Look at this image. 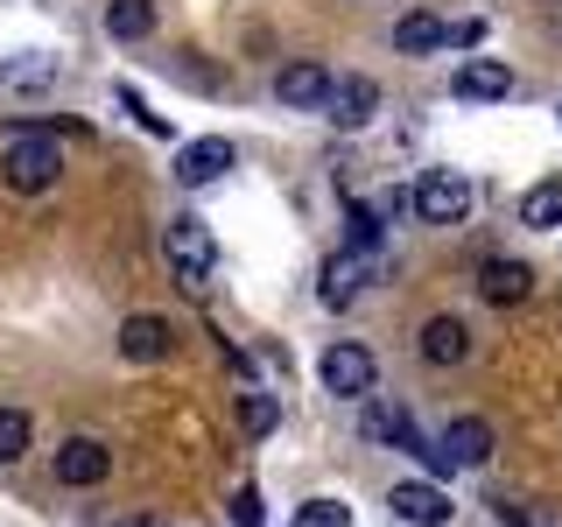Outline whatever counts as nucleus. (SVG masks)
<instances>
[{"mask_svg": "<svg viewBox=\"0 0 562 527\" xmlns=\"http://www.w3.org/2000/svg\"><path fill=\"white\" fill-rule=\"evenodd\" d=\"M64 176V148L49 127H14L8 148H0V183L14 190V198H43V190H57Z\"/></svg>", "mask_w": 562, "mask_h": 527, "instance_id": "obj_1", "label": "nucleus"}, {"mask_svg": "<svg viewBox=\"0 0 562 527\" xmlns=\"http://www.w3.org/2000/svg\"><path fill=\"white\" fill-rule=\"evenodd\" d=\"M316 380H324V394H338V401H366L380 386V359H373V345H359V338H338L316 359Z\"/></svg>", "mask_w": 562, "mask_h": 527, "instance_id": "obj_2", "label": "nucleus"}, {"mask_svg": "<svg viewBox=\"0 0 562 527\" xmlns=\"http://www.w3.org/2000/svg\"><path fill=\"white\" fill-rule=\"evenodd\" d=\"M359 429H366V444H386V450H401V457H415V464H429V471H443V457H436V444L415 429L408 415L394 408V401H366V415H359Z\"/></svg>", "mask_w": 562, "mask_h": 527, "instance_id": "obj_3", "label": "nucleus"}, {"mask_svg": "<svg viewBox=\"0 0 562 527\" xmlns=\"http://www.w3.org/2000/svg\"><path fill=\"white\" fill-rule=\"evenodd\" d=\"M415 218L422 225H464V211H471V183H464V176H457V169H429V176H422V183H415Z\"/></svg>", "mask_w": 562, "mask_h": 527, "instance_id": "obj_4", "label": "nucleus"}, {"mask_svg": "<svg viewBox=\"0 0 562 527\" xmlns=\"http://www.w3.org/2000/svg\"><path fill=\"white\" fill-rule=\"evenodd\" d=\"M330 70L316 64V57H295V64H281L274 70V99L281 105H295V113H324V99H330Z\"/></svg>", "mask_w": 562, "mask_h": 527, "instance_id": "obj_5", "label": "nucleus"}, {"mask_svg": "<svg viewBox=\"0 0 562 527\" xmlns=\"http://www.w3.org/2000/svg\"><path fill=\"white\" fill-rule=\"evenodd\" d=\"M169 351H176V324H169V316L134 310L127 324H120V359H127V366H155V359H169Z\"/></svg>", "mask_w": 562, "mask_h": 527, "instance_id": "obj_6", "label": "nucleus"}, {"mask_svg": "<svg viewBox=\"0 0 562 527\" xmlns=\"http://www.w3.org/2000/svg\"><path fill=\"white\" fill-rule=\"evenodd\" d=\"M436 457H443V471H479L492 457V422L485 415H457L443 436H436Z\"/></svg>", "mask_w": 562, "mask_h": 527, "instance_id": "obj_7", "label": "nucleus"}, {"mask_svg": "<svg viewBox=\"0 0 562 527\" xmlns=\"http://www.w3.org/2000/svg\"><path fill=\"white\" fill-rule=\"evenodd\" d=\"M49 471H57V485H99L105 479V471H113V450H105L99 444V436H64V450H57V464H49Z\"/></svg>", "mask_w": 562, "mask_h": 527, "instance_id": "obj_8", "label": "nucleus"}, {"mask_svg": "<svg viewBox=\"0 0 562 527\" xmlns=\"http://www.w3.org/2000/svg\"><path fill=\"white\" fill-rule=\"evenodd\" d=\"M386 506H394V520H408V527H443V520L457 514L450 492H443V485H429V479L394 485V492H386Z\"/></svg>", "mask_w": 562, "mask_h": 527, "instance_id": "obj_9", "label": "nucleus"}, {"mask_svg": "<svg viewBox=\"0 0 562 527\" xmlns=\"http://www.w3.org/2000/svg\"><path fill=\"white\" fill-rule=\"evenodd\" d=\"M324 113H330V127H345V134L373 127V113H380V85H373V78H338V85H330V99H324Z\"/></svg>", "mask_w": 562, "mask_h": 527, "instance_id": "obj_10", "label": "nucleus"}, {"mask_svg": "<svg viewBox=\"0 0 562 527\" xmlns=\"http://www.w3.org/2000/svg\"><path fill=\"white\" fill-rule=\"evenodd\" d=\"M479 295H485L492 310H514V303H527V295H535V268H527V260H514V254L485 260V268H479Z\"/></svg>", "mask_w": 562, "mask_h": 527, "instance_id": "obj_11", "label": "nucleus"}, {"mask_svg": "<svg viewBox=\"0 0 562 527\" xmlns=\"http://www.w3.org/2000/svg\"><path fill=\"white\" fill-rule=\"evenodd\" d=\"M225 169H233V141H218V134L190 141V148L176 155V183H183V190H204V183H218Z\"/></svg>", "mask_w": 562, "mask_h": 527, "instance_id": "obj_12", "label": "nucleus"}, {"mask_svg": "<svg viewBox=\"0 0 562 527\" xmlns=\"http://www.w3.org/2000/svg\"><path fill=\"white\" fill-rule=\"evenodd\" d=\"M450 92L464 99V105H492V99H506V92H514V70H506V64H492V57H471V64H457Z\"/></svg>", "mask_w": 562, "mask_h": 527, "instance_id": "obj_13", "label": "nucleus"}, {"mask_svg": "<svg viewBox=\"0 0 562 527\" xmlns=\"http://www.w3.org/2000/svg\"><path fill=\"white\" fill-rule=\"evenodd\" d=\"M415 351H422L429 366H464V359H471L464 316H429V324H422V338H415Z\"/></svg>", "mask_w": 562, "mask_h": 527, "instance_id": "obj_14", "label": "nucleus"}, {"mask_svg": "<svg viewBox=\"0 0 562 527\" xmlns=\"http://www.w3.org/2000/svg\"><path fill=\"white\" fill-rule=\"evenodd\" d=\"M162 246H169V268H204L211 274V260H218V254H211V233L198 218H169Z\"/></svg>", "mask_w": 562, "mask_h": 527, "instance_id": "obj_15", "label": "nucleus"}, {"mask_svg": "<svg viewBox=\"0 0 562 527\" xmlns=\"http://www.w3.org/2000/svg\"><path fill=\"white\" fill-rule=\"evenodd\" d=\"M359 281H366V254H330L324 260V281H316L324 310H345L351 295H359Z\"/></svg>", "mask_w": 562, "mask_h": 527, "instance_id": "obj_16", "label": "nucleus"}, {"mask_svg": "<svg viewBox=\"0 0 562 527\" xmlns=\"http://www.w3.org/2000/svg\"><path fill=\"white\" fill-rule=\"evenodd\" d=\"M443 43H450V29L436 22L429 8H422V14H401V22H394V49H401V57H429V49H443Z\"/></svg>", "mask_w": 562, "mask_h": 527, "instance_id": "obj_17", "label": "nucleus"}, {"mask_svg": "<svg viewBox=\"0 0 562 527\" xmlns=\"http://www.w3.org/2000/svg\"><path fill=\"white\" fill-rule=\"evenodd\" d=\"M155 29V0H105V35L113 43H140Z\"/></svg>", "mask_w": 562, "mask_h": 527, "instance_id": "obj_18", "label": "nucleus"}, {"mask_svg": "<svg viewBox=\"0 0 562 527\" xmlns=\"http://www.w3.org/2000/svg\"><path fill=\"white\" fill-rule=\"evenodd\" d=\"M274 422H281V401L268 394V386H246L239 394V429L260 444V436H274Z\"/></svg>", "mask_w": 562, "mask_h": 527, "instance_id": "obj_19", "label": "nucleus"}, {"mask_svg": "<svg viewBox=\"0 0 562 527\" xmlns=\"http://www.w3.org/2000/svg\"><path fill=\"white\" fill-rule=\"evenodd\" d=\"M520 218L535 225V233H541V225H562V176H549V183L527 190V198H520Z\"/></svg>", "mask_w": 562, "mask_h": 527, "instance_id": "obj_20", "label": "nucleus"}, {"mask_svg": "<svg viewBox=\"0 0 562 527\" xmlns=\"http://www.w3.org/2000/svg\"><path fill=\"white\" fill-rule=\"evenodd\" d=\"M29 436H35V422L22 408H0V464H14V457L29 450Z\"/></svg>", "mask_w": 562, "mask_h": 527, "instance_id": "obj_21", "label": "nucleus"}, {"mask_svg": "<svg viewBox=\"0 0 562 527\" xmlns=\"http://www.w3.org/2000/svg\"><path fill=\"white\" fill-rule=\"evenodd\" d=\"M345 218H351V254H373V246H380V211H366V204L345 198Z\"/></svg>", "mask_w": 562, "mask_h": 527, "instance_id": "obj_22", "label": "nucleus"}, {"mask_svg": "<svg viewBox=\"0 0 562 527\" xmlns=\"http://www.w3.org/2000/svg\"><path fill=\"white\" fill-rule=\"evenodd\" d=\"M49 78H57V64H49V57H22V64H8V85H14V92H43Z\"/></svg>", "mask_w": 562, "mask_h": 527, "instance_id": "obj_23", "label": "nucleus"}, {"mask_svg": "<svg viewBox=\"0 0 562 527\" xmlns=\"http://www.w3.org/2000/svg\"><path fill=\"white\" fill-rule=\"evenodd\" d=\"M295 527H351V514H345L338 500H310L303 514H295Z\"/></svg>", "mask_w": 562, "mask_h": 527, "instance_id": "obj_24", "label": "nucleus"}, {"mask_svg": "<svg viewBox=\"0 0 562 527\" xmlns=\"http://www.w3.org/2000/svg\"><path fill=\"white\" fill-rule=\"evenodd\" d=\"M233 527H268V500H260L254 485L233 492Z\"/></svg>", "mask_w": 562, "mask_h": 527, "instance_id": "obj_25", "label": "nucleus"}, {"mask_svg": "<svg viewBox=\"0 0 562 527\" xmlns=\"http://www.w3.org/2000/svg\"><path fill=\"white\" fill-rule=\"evenodd\" d=\"M120 105H127V113H134V120H140V127H148V134H169V120H162V113H148L134 85H120Z\"/></svg>", "mask_w": 562, "mask_h": 527, "instance_id": "obj_26", "label": "nucleus"}, {"mask_svg": "<svg viewBox=\"0 0 562 527\" xmlns=\"http://www.w3.org/2000/svg\"><path fill=\"white\" fill-rule=\"evenodd\" d=\"M169 274H176V289H183V295H204V289H211L204 268H169Z\"/></svg>", "mask_w": 562, "mask_h": 527, "instance_id": "obj_27", "label": "nucleus"}, {"mask_svg": "<svg viewBox=\"0 0 562 527\" xmlns=\"http://www.w3.org/2000/svg\"><path fill=\"white\" fill-rule=\"evenodd\" d=\"M450 43H457V49H471V43H485V22H457V29H450Z\"/></svg>", "mask_w": 562, "mask_h": 527, "instance_id": "obj_28", "label": "nucleus"}, {"mask_svg": "<svg viewBox=\"0 0 562 527\" xmlns=\"http://www.w3.org/2000/svg\"><path fill=\"white\" fill-rule=\"evenodd\" d=\"M120 527H162V520H155V514H134V520H120Z\"/></svg>", "mask_w": 562, "mask_h": 527, "instance_id": "obj_29", "label": "nucleus"}]
</instances>
